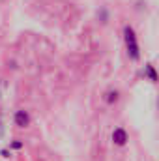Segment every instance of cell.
<instances>
[{
	"label": "cell",
	"mask_w": 159,
	"mask_h": 161,
	"mask_svg": "<svg viewBox=\"0 0 159 161\" xmlns=\"http://www.w3.org/2000/svg\"><path fill=\"white\" fill-rule=\"evenodd\" d=\"M123 38H125V47H127V54L131 60H139L140 53H139V43H137V36L133 32L131 26L123 28Z\"/></svg>",
	"instance_id": "cell-1"
},
{
	"label": "cell",
	"mask_w": 159,
	"mask_h": 161,
	"mask_svg": "<svg viewBox=\"0 0 159 161\" xmlns=\"http://www.w3.org/2000/svg\"><path fill=\"white\" fill-rule=\"evenodd\" d=\"M112 142L116 146H125V142H127V131L123 127H116L112 131Z\"/></svg>",
	"instance_id": "cell-2"
},
{
	"label": "cell",
	"mask_w": 159,
	"mask_h": 161,
	"mask_svg": "<svg viewBox=\"0 0 159 161\" xmlns=\"http://www.w3.org/2000/svg\"><path fill=\"white\" fill-rule=\"evenodd\" d=\"M13 120H15L17 127H28L30 125V114L26 111H17L15 116H13Z\"/></svg>",
	"instance_id": "cell-3"
},
{
	"label": "cell",
	"mask_w": 159,
	"mask_h": 161,
	"mask_svg": "<svg viewBox=\"0 0 159 161\" xmlns=\"http://www.w3.org/2000/svg\"><path fill=\"white\" fill-rule=\"evenodd\" d=\"M144 73L150 77L152 82H156V80H157V75H156V71H154V66H150V64H148V66H144Z\"/></svg>",
	"instance_id": "cell-4"
},
{
	"label": "cell",
	"mask_w": 159,
	"mask_h": 161,
	"mask_svg": "<svg viewBox=\"0 0 159 161\" xmlns=\"http://www.w3.org/2000/svg\"><path fill=\"white\" fill-rule=\"evenodd\" d=\"M116 99H118V92L116 90L107 94V103H116Z\"/></svg>",
	"instance_id": "cell-5"
},
{
	"label": "cell",
	"mask_w": 159,
	"mask_h": 161,
	"mask_svg": "<svg viewBox=\"0 0 159 161\" xmlns=\"http://www.w3.org/2000/svg\"><path fill=\"white\" fill-rule=\"evenodd\" d=\"M11 148H15V150H21V148H23V142L15 141V142H11Z\"/></svg>",
	"instance_id": "cell-6"
}]
</instances>
